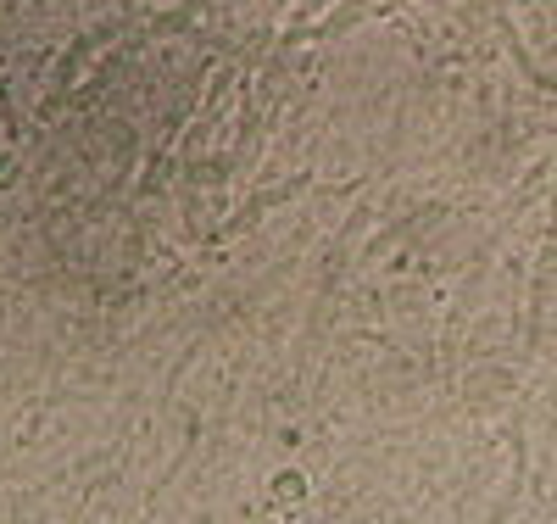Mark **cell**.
Returning a JSON list of instances; mask_svg holds the SVG:
<instances>
[{
  "label": "cell",
  "instance_id": "1",
  "mask_svg": "<svg viewBox=\"0 0 557 524\" xmlns=\"http://www.w3.org/2000/svg\"><path fill=\"white\" fill-rule=\"evenodd\" d=\"M12 168H17V157H12V151H0V184L12 179Z\"/></svg>",
  "mask_w": 557,
  "mask_h": 524
}]
</instances>
